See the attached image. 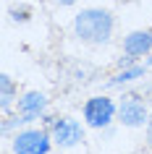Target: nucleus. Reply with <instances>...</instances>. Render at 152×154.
Wrapping results in <instances>:
<instances>
[{
  "mask_svg": "<svg viewBox=\"0 0 152 154\" xmlns=\"http://www.w3.org/2000/svg\"><path fill=\"white\" fill-rule=\"evenodd\" d=\"M115 29V16L108 8H81L73 16V34L84 45H105L110 42Z\"/></svg>",
  "mask_w": 152,
  "mask_h": 154,
  "instance_id": "obj_1",
  "label": "nucleus"
},
{
  "mask_svg": "<svg viewBox=\"0 0 152 154\" xmlns=\"http://www.w3.org/2000/svg\"><path fill=\"white\" fill-rule=\"evenodd\" d=\"M13 154H50L53 149V133L42 128H24L11 138Z\"/></svg>",
  "mask_w": 152,
  "mask_h": 154,
  "instance_id": "obj_2",
  "label": "nucleus"
},
{
  "mask_svg": "<svg viewBox=\"0 0 152 154\" xmlns=\"http://www.w3.org/2000/svg\"><path fill=\"white\" fill-rule=\"evenodd\" d=\"M84 123H87L89 128H108L113 123V118H118V105L113 102L110 97H92L84 102Z\"/></svg>",
  "mask_w": 152,
  "mask_h": 154,
  "instance_id": "obj_3",
  "label": "nucleus"
},
{
  "mask_svg": "<svg viewBox=\"0 0 152 154\" xmlns=\"http://www.w3.org/2000/svg\"><path fill=\"white\" fill-rule=\"evenodd\" d=\"M150 120V110L139 94H123L118 102V123L126 128H142Z\"/></svg>",
  "mask_w": 152,
  "mask_h": 154,
  "instance_id": "obj_4",
  "label": "nucleus"
},
{
  "mask_svg": "<svg viewBox=\"0 0 152 154\" xmlns=\"http://www.w3.org/2000/svg\"><path fill=\"white\" fill-rule=\"evenodd\" d=\"M50 133H53V144L60 146V149H73V146H79L84 141V128L73 118H58L53 123Z\"/></svg>",
  "mask_w": 152,
  "mask_h": 154,
  "instance_id": "obj_5",
  "label": "nucleus"
},
{
  "mask_svg": "<svg viewBox=\"0 0 152 154\" xmlns=\"http://www.w3.org/2000/svg\"><path fill=\"white\" fill-rule=\"evenodd\" d=\"M45 112H47V97L42 91L29 89L24 97L18 99V115L26 123H34V120H40V118H45Z\"/></svg>",
  "mask_w": 152,
  "mask_h": 154,
  "instance_id": "obj_6",
  "label": "nucleus"
},
{
  "mask_svg": "<svg viewBox=\"0 0 152 154\" xmlns=\"http://www.w3.org/2000/svg\"><path fill=\"white\" fill-rule=\"evenodd\" d=\"M150 52H152V29H136L123 37V55L139 60Z\"/></svg>",
  "mask_w": 152,
  "mask_h": 154,
  "instance_id": "obj_7",
  "label": "nucleus"
},
{
  "mask_svg": "<svg viewBox=\"0 0 152 154\" xmlns=\"http://www.w3.org/2000/svg\"><path fill=\"white\" fill-rule=\"evenodd\" d=\"M147 71H150V65H147V63H144V65L142 63H134V65H128V68H121V73L113 76L108 86H123V84H131V81H136V79H144Z\"/></svg>",
  "mask_w": 152,
  "mask_h": 154,
  "instance_id": "obj_8",
  "label": "nucleus"
},
{
  "mask_svg": "<svg viewBox=\"0 0 152 154\" xmlns=\"http://www.w3.org/2000/svg\"><path fill=\"white\" fill-rule=\"evenodd\" d=\"M16 81L11 79L8 73H0V110L3 112H8L11 105H13V99H16Z\"/></svg>",
  "mask_w": 152,
  "mask_h": 154,
  "instance_id": "obj_9",
  "label": "nucleus"
},
{
  "mask_svg": "<svg viewBox=\"0 0 152 154\" xmlns=\"http://www.w3.org/2000/svg\"><path fill=\"white\" fill-rule=\"evenodd\" d=\"M8 16H11L13 24H29L32 16H34V8H32V5H26V3H21V5H11Z\"/></svg>",
  "mask_w": 152,
  "mask_h": 154,
  "instance_id": "obj_10",
  "label": "nucleus"
},
{
  "mask_svg": "<svg viewBox=\"0 0 152 154\" xmlns=\"http://www.w3.org/2000/svg\"><path fill=\"white\" fill-rule=\"evenodd\" d=\"M21 125H26V120L21 118V115H16V118H5V120H3V133H11L13 128H21Z\"/></svg>",
  "mask_w": 152,
  "mask_h": 154,
  "instance_id": "obj_11",
  "label": "nucleus"
},
{
  "mask_svg": "<svg viewBox=\"0 0 152 154\" xmlns=\"http://www.w3.org/2000/svg\"><path fill=\"white\" fill-rule=\"evenodd\" d=\"M147 146L152 149V112H150V120H147Z\"/></svg>",
  "mask_w": 152,
  "mask_h": 154,
  "instance_id": "obj_12",
  "label": "nucleus"
},
{
  "mask_svg": "<svg viewBox=\"0 0 152 154\" xmlns=\"http://www.w3.org/2000/svg\"><path fill=\"white\" fill-rule=\"evenodd\" d=\"M58 5H63V8H68V5H73V3H79V0H55Z\"/></svg>",
  "mask_w": 152,
  "mask_h": 154,
  "instance_id": "obj_13",
  "label": "nucleus"
},
{
  "mask_svg": "<svg viewBox=\"0 0 152 154\" xmlns=\"http://www.w3.org/2000/svg\"><path fill=\"white\" fill-rule=\"evenodd\" d=\"M147 65H150V68H152V55H150V60H147Z\"/></svg>",
  "mask_w": 152,
  "mask_h": 154,
  "instance_id": "obj_14",
  "label": "nucleus"
}]
</instances>
